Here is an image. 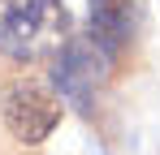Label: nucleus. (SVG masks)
Returning <instances> with one entry per match:
<instances>
[{
  "mask_svg": "<svg viewBox=\"0 0 160 155\" xmlns=\"http://www.w3.org/2000/svg\"><path fill=\"white\" fill-rule=\"evenodd\" d=\"M69 39V13L61 0H0V52L9 60H48Z\"/></svg>",
  "mask_w": 160,
  "mask_h": 155,
  "instance_id": "obj_1",
  "label": "nucleus"
},
{
  "mask_svg": "<svg viewBox=\"0 0 160 155\" xmlns=\"http://www.w3.org/2000/svg\"><path fill=\"white\" fill-rule=\"evenodd\" d=\"M0 116H4V125L9 134L18 138V142H43L48 134L56 129L61 121V99H56L52 86H43L39 78H18L9 91H4V99H0Z\"/></svg>",
  "mask_w": 160,
  "mask_h": 155,
  "instance_id": "obj_2",
  "label": "nucleus"
},
{
  "mask_svg": "<svg viewBox=\"0 0 160 155\" xmlns=\"http://www.w3.org/2000/svg\"><path fill=\"white\" fill-rule=\"evenodd\" d=\"M108 60L104 52H95L91 48V39L82 35V39H65V48L56 52V60H52V86H56V95L61 99H69V103H78V108H91V95H95V86L108 78Z\"/></svg>",
  "mask_w": 160,
  "mask_h": 155,
  "instance_id": "obj_3",
  "label": "nucleus"
},
{
  "mask_svg": "<svg viewBox=\"0 0 160 155\" xmlns=\"http://www.w3.org/2000/svg\"><path fill=\"white\" fill-rule=\"evenodd\" d=\"M130 30H134V4L130 0H91L87 39H91L95 52H104L108 60H117L121 48L130 43Z\"/></svg>",
  "mask_w": 160,
  "mask_h": 155,
  "instance_id": "obj_4",
  "label": "nucleus"
}]
</instances>
